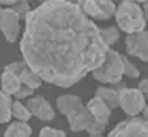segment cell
<instances>
[{
	"mask_svg": "<svg viewBox=\"0 0 148 137\" xmlns=\"http://www.w3.org/2000/svg\"><path fill=\"white\" fill-rule=\"evenodd\" d=\"M126 51L129 55L140 58L142 62H148V32L132 33L126 38Z\"/></svg>",
	"mask_w": 148,
	"mask_h": 137,
	"instance_id": "10",
	"label": "cell"
},
{
	"mask_svg": "<svg viewBox=\"0 0 148 137\" xmlns=\"http://www.w3.org/2000/svg\"><path fill=\"white\" fill-rule=\"evenodd\" d=\"M19 22H21V16L14 10L2 8V11H0V27H2L3 35L10 43L16 41L17 36H19V30H21Z\"/></svg>",
	"mask_w": 148,
	"mask_h": 137,
	"instance_id": "9",
	"label": "cell"
},
{
	"mask_svg": "<svg viewBox=\"0 0 148 137\" xmlns=\"http://www.w3.org/2000/svg\"><path fill=\"white\" fill-rule=\"evenodd\" d=\"M40 137H66V134L60 129H52V128H43L40 132Z\"/></svg>",
	"mask_w": 148,
	"mask_h": 137,
	"instance_id": "21",
	"label": "cell"
},
{
	"mask_svg": "<svg viewBox=\"0 0 148 137\" xmlns=\"http://www.w3.org/2000/svg\"><path fill=\"white\" fill-rule=\"evenodd\" d=\"M87 107H88V110L91 112V115H93L101 125H104V126L109 125L110 109H109V106L101 99V98H98V96L91 98V99L88 101V104H87Z\"/></svg>",
	"mask_w": 148,
	"mask_h": 137,
	"instance_id": "13",
	"label": "cell"
},
{
	"mask_svg": "<svg viewBox=\"0 0 148 137\" xmlns=\"http://www.w3.org/2000/svg\"><path fill=\"white\" fill-rule=\"evenodd\" d=\"M99 29L74 2H44L30 11L21 41L24 62L43 80L68 87L106 62Z\"/></svg>",
	"mask_w": 148,
	"mask_h": 137,
	"instance_id": "1",
	"label": "cell"
},
{
	"mask_svg": "<svg viewBox=\"0 0 148 137\" xmlns=\"http://www.w3.org/2000/svg\"><path fill=\"white\" fill-rule=\"evenodd\" d=\"M5 71H10L13 74H16L19 77V80L22 82V85L32 87V88L41 87V82H43V79L27 65V62H13L10 65H6Z\"/></svg>",
	"mask_w": 148,
	"mask_h": 137,
	"instance_id": "8",
	"label": "cell"
},
{
	"mask_svg": "<svg viewBox=\"0 0 148 137\" xmlns=\"http://www.w3.org/2000/svg\"><path fill=\"white\" fill-rule=\"evenodd\" d=\"M120 107L128 115H137L145 109V96L139 88H123L120 91Z\"/></svg>",
	"mask_w": 148,
	"mask_h": 137,
	"instance_id": "7",
	"label": "cell"
},
{
	"mask_svg": "<svg viewBox=\"0 0 148 137\" xmlns=\"http://www.w3.org/2000/svg\"><path fill=\"white\" fill-rule=\"evenodd\" d=\"M33 90H35V88H32V87H27V85H21L19 91H17V93L14 95V96L17 98V99H22V98L32 96V95H33Z\"/></svg>",
	"mask_w": 148,
	"mask_h": 137,
	"instance_id": "22",
	"label": "cell"
},
{
	"mask_svg": "<svg viewBox=\"0 0 148 137\" xmlns=\"http://www.w3.org/2000/svg\"><path fill=\"white\" fill-rule=\"evenodd\" d=\"M13 115H14L16 118H19L21 121L25 123L33 114H32L30 109L25 107L22 103H19V101H14V103H13Z\"/></svg>",
	"mask_w": 148,
	"mask_h": 137,
	"instance_id": "19",
	"label": "cell"
},
{
	"mask_svg": "<svg viewBox=\"0 0 148 137\" xmlns=\"http://www.w3.org/2000/svg\"><path fill=\"white\" fill-rule=\"evenodd\" d=\"M99 35H101V38H103L104 44L107 46V47H110L114 43H117L118 36H120L118 30L115 29V27H106V29H99Z\"/></svg>",
	"mask_w": 148,
	"mask_h": 137,
	"instance_id": "18",
	"label": "cell"
},
{
	"mask_svg": "<svg viewBox=\"0 0 148 137\" xmlns=\"http://www.w3.org/2000/svg\"><path fill=\"white\" fill-rule=\"evenodd\" d=\"M30 134H32V128L24 121L11 123L8 126V129L5 131V137H30Z\"/></svg>",
	"mask_w": 148,
	"mask_h": 137,
	"instance_id": "15",
	"label": "cell"
},
{
	"mask_svg": "<svg viewBox=\"0 0 148 137\" xmlns=\"http://www.w3.org/2000/svg\"><path fill=\"white\" fill-rule=\"evenodd\" d=\"M123 88H126L125 84L118 82L112 87H98L96 88V96L101 98L106 104L109 106V109H115L120 106V91Z\"/></svg>",
	"mask_w": 148,
	"mask_h": 137,
	"instance_id": "12",
	"label": "cell"
},
{
	"mask_svg": "<svg viewBox=\"0 0 148 137\" xmlns=\"http://www.w3.org/2000/svg\"><path fill=\"white\" fill-rule=\"evenodd\" d=\"M109 137H148V120L145 118L125 120L112 129Z\"/></svg>",
	"mask_w": 148,
	"mask_h": 137,
	"instance_id": "5",
	"label": "cell"
},
{
	"mask_svg": "<svg viewBox=\"0 0 148 137\" xmlns=\"http://www.w3.org/2000/svg\"><path fill=\"white\" fill-rule=\"evenodd\" d=\"M121 62H123V73H125L126 76L132 77V79H136V77H139V76H140L139 69H137L136 66H134L132 63H131V62L128 60V58L121 57Z\"/></svg>",
	"mask_w": 148,
	"mask_h": 137,
	"instance_id": "20",
	"label": "cell"
},
{
	"mask_svg": "<svg viewBox=\"0 0 148 137\" xmlns=\"http://www.w3.org/2000/svg\"><path fill=\"white\" fill-rule=\"evenodd\" d=\"M80 6L84 13L87 16H91L93 19H99L106 21L109 17H112V14H115L117 6L114 2L110 0H101V2H95V0H85V2H76Z\"/></svg>",
	"mask_w": 148,
	"mask_h": 137,
	"instance_id": "6",
	"label": "cell"
},
{
	"mask_svg": "<svg viewBox=\"0 0 148 137\" xmlns=\"http://www.w3.org/2000/svg\"><path fill=\"white\" fill-rule=\"evenodd\" d=\"M2 5H3V6H10L11 10H14L17 14L21 16V21H24V19L27 21V17H29L30 11H32L29 2H24V0H11V2H2Z\"/></svg>",
	"mask_w": 148,
	"mask_h": 137,
	"instance_id": "16",
	"label": "cell"
},
{
	"mask_svg": "<svg viewBox=\"0 0 148 137\" xmlns=\"http://www.w3.org/2000/svg\"><path fill=\"white\" fill-rule=\"evenodd\" d=\"M115 19L120 29L129 35L143 32L147 25L143 10L137 2H121L115 11Z\"/></svg>",
	"mask_w": 148,
	"mask_h": 137,
	"instance_id": "3",
	"label": "cell"
},
{
	"mask_svg": "<svg viewBox=\"0 0 148 137\" xmlns=\"http://www.w3.org/2000/svg\"><path fill=\"white\" fill-rule=\"evenodd\" d=\"M142 10H143V16H145V21L148 22V2L142 3Z\"/></svg>",
	"mask_w": 148,
	"mask_h": 137,
	"instance_id": "24",
	"label": "cell"
},
{
	"mask_svg": "<svg viewBox=\"0 0 148 137\" xmlns=\"http://www.w3.org/2000/svg\"><path fill=\"white\" fill-rule=\"evenodd\" d=\"M21 85H22V82L19 80V77L16 74H13V73L10 71H5L2 74V91L6 95H16L17 91H19Z\"/></svg>",
	"mask_w": 148,
	"mask_h": 137,
	"instance_id": "14",
	"label": "cell"
},
{
	"mask_svg": "<svg viewBox=\"0 0 148 137\" xmlns=\"http://www.w3.org/2000/svg\"><path fill=\"white\" fill-rule=\"evenodd\" d=\"M121 57L117 51L114 49H109L107 54H106V62L103 63V66H99L98 69H95L91 74L96 80L103 84H110V85H115L121 80V76L125 74L123 73V62Z\"/></svg>",
	"mask_w": 148,
	"mask_h": 137,
	"instance_id": "4",
	"label": "cell"
},
{
	"mask_svg": "<svg viewBox=\"0 0 148 137\" xmlns=\"http://www.w3.org/2000/svg\"><path fill=\"white\" fill-rule=\"evenodd\" d=\"M143 115H145V120H148V106H145L143 109Z\"/></svg>",
	"mask_w": 148,
	"mask_h": 137,
	"instance_id": "25",
	"label": "cell"
},
{
	"mask_svg": "<svg viewBox=\"0 0 148 137\" xmlns=\"http://www.w3.org/2000/svg\"><path fill=\"white\" fill-rule=\"evenodd\" d=\"M27 107L30 109L32 114L36 115V117L43 121H51V120H54V117H55L54 109L51 107V104L47 103V99H46L44 96H41V95L33 96L32 99H29Z\"/></svg>",
	"mask_w": 148,
	"mask_h": 137,
	"instance_id": "11",
	"label": "cell"
},
{
	"mask_svg": "<svg viewBox=\"0 0 148 137\" xmlns=\"http://www.w3.org/2000/svg\"><path fill=\"white\" fill-rule=\"evenodd\" d=\"M90 137H103V134H99V136H98V134H95V136H90Z\"/></svg>",
	"mask_w": 148,
	"mask_h": 137,
	"instance_id": "26",
	"label": "cell"
},
{
	"mask_svg": "<svg viewBox=\"0 0 148 137\" xmlns=\"http://www.w3.org/2000/svg\"><path fill=\"white\" fill-rule=\"evenodd\" d=\"M57 107L63 115H66L69 123V128L73 132H80L87 131L90 132V136L95 134H103L106 129L104 125H101L96 118L91 115L88 107H85L82 104L79 96L74 95H63L57 99Z\"/></svg>",
	"mask_w": 148,
	"mask_h": 137,
	"instance_id": "2",
	"label": "cell"
},
{
	"mask_svg": "<svg viewBox=\"0 0 148 137\" xmlns=\"http://www.w3.org/2000/svg\"><path fill=\"white\" fill-rule=\"evenodd\" d=\"M139 90L143 93V96H148V79L140 80V84H139Z\"/></svg>",
	"mask_w": 148,
	"mask_h": 137,
	"instance_id": "23",
	"label": "cell"
},
{
	"mask_svg": "<svg viewBox=\"0 0 148 137\" xmlns=\"http://www.w3.org/2000/svg\"><path fill=\"white\" fill-rule=\"evenodd\" d=\"M0 109H2V115H0V121L2 123H6L10 121L13 115V104H11V99H10V95L6 93H0Z\"/></svg>",
	"mask_w": 148,
	"mask_h": 137,
	"instance_id": "17",
	"label": "cell"
}]
</instances>
